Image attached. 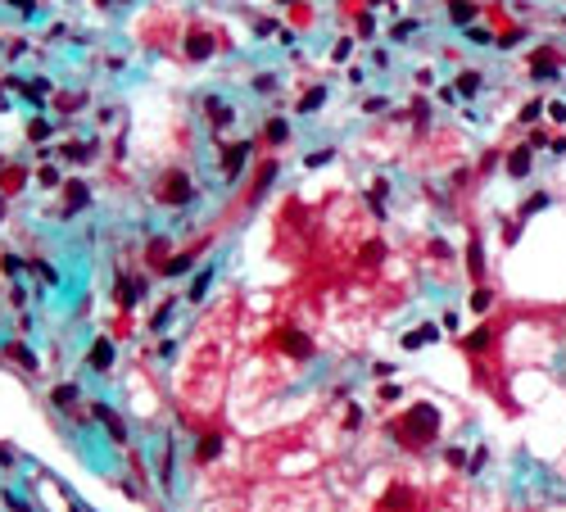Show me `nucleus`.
I'll return each mask as SVG.
<instances>
[{
  "instance_id": "1",
  "label": "nucleus",
  "mask_w": 566,
  "mask_h": 512,
  "mask_svg": "<svg viewBox=\"0 0 566 512\" xmlns=\"http://www.w3.org/2000/svg\"><path fill=\"white\" fill-rule=\"evenodd\" d=\"M390 431L399 436L403 449H426L431 440H439V408L435 403H413Z\"/></svg>"
},
{
  "instance_id": "2",
  "label": "nucleus",
  "mask_w": 566,
  "mask_h": 512,
  "mask_svg": "<svg viewBox=\"0 0 566 512\" xmlns=\"http://www.w3.org/2000/svg\"><path fill=\"white\" fill-rule=\"evenodd\" d=\"M154 200H159V204H168V209H186L191 200H195V186H191V177H186V173H164V182H159Z\"/></svg>"
},
{
  "instance_id": "3",
  "label": "nucleus",
  "mask_w": 566,
  "mask_h": 512,
  "mask_svg": "<svg viewBox=\"0 0 566 512\" xmlns=\"http://www.w3.org/2000/svg\"><path fill=\"white\" fill-rule=\"evenodd\" d=\"M557 77H562V55H557L553 45H534L530 50V82L548 87V82H557Z\"/></svg>"
},
{
  "instance_id": "4",
  "label": "nucleus",
  "mask_w": 566,
  "mask_h": 512,
  "mask_svg": "<svg viewBox=\"0 0 566 512\" xmlns=\"http://www.w3.org/2000/svg\"><path fill=\"white\" fill-rule=\"evenodd\" d=\"M503 168H508L512 182H525V177L534 173V154H530V145H512L508 159H503Z\"/></svg>"
},
{
  "instance_id": "5",
  "label": "nucleus",
  "mask_w": 566,
  "mask_h": 512,
  "mask_svg": "<svg viewBox=\"0 0 566 512\" xmlns=\"http://www.w3.org/2000/svg\"><path fill=\"white\" fill-rule=\"evenodd\" d=\"M250 150H254L250 141H236V145H227V150H222V177H227V182H236L240 168L250 164Z\"/></svg>"
},
{
  "instance_id": "6",
  "label": "nucleus",
  "mask_w": 566,
  "mask_h": 512,
  "mask_svg": "<svg viewBox=\"0 0 566 512\" xmlns=\"http://www.w3.org/2000/svg\"><path fill=\"white\" fill-rule=\"evenodd\" d=\"M91 408H96V417L105 422V431L113 436V445H127V422H122L118 413H113L109 403H100V399H91Z\"/></svg>"
},
{
  "instance_id": "7",
  "label": "nucleus",
  "mask_w": 566,
  "mask_h": 512,
  "mask_svg": "<svg viewBox=\"0 0 566 512\" xmlns=\"http://www.w3.org/2000/svg\"><path fill=\"white\" fill-rule=\"evenodd\" d=\"M87 367H91V372H109V367H113V340H109V336L91 340V349H87Z\"/></svg>"
},
{
  "instance_id": "8",
  "label": "nucleus",
  "mask_w": 566,
  "mask_h": 512,
  "mask_svg": "<svg viewBox=\"0 0 566 512\" xmlns=\"http://www.w3.org/2000/svg\"><path fill=\"white\" fill-rule=\"evenodd\" d=\"M467 273H471L476 286H485V245H480L476 231H471V240H467Z\"/></svg>"
},
{
  "instance_id": "9",
  "label": "nucleus",
  "mask_w": 566,
  "mask_h": 512,
  "mask_svg": "<svg viewBox=\"0 0 566 512\" xmlns=\"http://www.w3.org/2000/svg\"><path fill=\"white\" fill-rule=\"evenodd\" d=\"M439 331H444V327H435V322H422V327H413L408 336H403V349H426V345H435Z\"/></svg>"
},
{
  "instance_id": "10",
  "label": "nucleus",
  "mask_w": 566,
  "mask_h": 512,
  "mask_svg": "<svg viewBox=\"0 0 566 512\" xmlns=\"http://www.w3.org/2000/svg\"><path fill=\"white\" fill-rule=\"evenodd\" d=\"M476 14L480 5H471V0H448V23L453 28H476Z\"/></svg>"
},
{
  "instance_id": "11",
  "label": "nucleus",
  "mask_w": 566,
  "mask_h": 512,
  "mask_svg": "<svg viewBox=\"0 0 566 512\" xmlns=\"http://www.w3.org/2000/svg\"><path fill=\"white\" fill-rule=\"evenodd\" d=\"M281 345H285V354H294V359H313V340H308L304 331L285 327V331H281Z\"/></svg>"
},
{
  "instance_id": "12",
  "label": "nucleus",
  "mask_w": 566,
  "mask_h": 512,
  "mask_svg": "<svg viewBox=\"0 0 566 512\" xmlns=\"http://www.w3.org/2000/svg\"><path fill=\"white\" fill-rule=\"evenodd\" d=\"M453 87H457V96H462V100H471V96H480V91H485V73H476V68H462Z\"/></svg>"
},
{
  "instance_id": "13",
  "label": "nucleus",
  "mask_w": 566,
  "mask_h": 512,
  "mask_svg": "<svg viewBox=\"0 0 566 512\" xmlns=\"http://www.w3.org/2000/svg\"><path fill=\"white\" fill-rule=\"evenodd\" d=\"M204 109H208V122H213V127H231V122H236V109H231L227 100H218V96H208Z\"/></svg>"
},
{
  "instance_id": "14",
  "label": "nucleus",
  "mask_w": 566,
  "mask_h": 512,
  "mask_svg": "<svg viewBox=\"0 0 566 512\" xmlns=\"http://www.w3.org/2000/svg\"><path fill=\"white\" fill-rule=\"evenodd\" d=\"M490 345H494V327H490V322H485V327H476L471 336H462V349H467V354H485Z\"/></svg>"
},
{
  "instance_id": "15",
  "label": "nucleus",
  "mask_w": 566,
  "mask_h": 512,
  "mask_svg": "<svg viewBox=\"0 0 566 512\" xmlns=\"http://www.w3.org/2000/svg\"><path fill=\"white\" fill-rule=\"evenodd\" d=\"M77 399H82V385H73V381H68V385H55V390H50V403H55L59 413H68Z\"/></svg>"
},
{
  "instance_id": "16",
  "label": "nucleus",
  "mask_w": 566,
  "mask_h": 512,
  "mask_svg": "<svg viewBox=\"0 0 566 512\" xmlns=\"http://www.w3.org/2000/svg\"><path fill=\"white\" fill-rule=\"evenodd\" d=\"M68 186V204H64V218H73L77 209H87V200H91V191L82 182H64Z\"/></svg>"
},
{
  "instance_id": "17",
  "label": "nucleus",
  "mask_w": 566,
  "mask_h": 512,
  "mask_svg": "<svg viewBox=\"0 0 566 512\" xmlns=\"http://www.w3.org/2000/svg\"><path fill=\"white\" fill-rule=\"evenodd\" d=\"M263 141H268V145H285V141H290V122H285V118H268Z\"/></svg>"
},
{
  "instance_id": "18",
  "label": "nucleus",
  "mask_w": 566,
  "mask_h": 512,
  "mask_svg": "<svg viewBox=\"0 0 566 512\" xmlns=\"http://www.w3.org/2000/svg\"><path fill=\"white\" fill-rule=\"evenodd\" d=\"M322 105H327V87H313V91H304V100H299V109L294 114H304L308 118V114H317Z\"/></svg>"
},
{
  "instance_id": "19",
  "label": "nucleus",
  "mask_w": 566,
  "mask_h": 512,
  "mask_svg": "<svg viewBox=\"0 0 566 512\" xmlns=\"http://www.w3.org/2000/svg\"><path fill=\"white\" fill-rule=\"evenodd\" d=\"M91 154H96V141H68V145H64V159H68V164H87Z\"/></svg>"
},
{
  "instance_id": "20",
  "label": "nucleus",
  "mask_w": 566,
  "mask_h": 512,
  "mask_svg": "<svg viewBox=\"0 0 566 512\" xmlns=\"http://www.w3.org/2000/svg\"><path fill=\"white\" fill-rule=\"evenodd\" d=\"M218 454H222V440H218V436H199V445H195V462H213Z\"/></svg>"
},
{
  "instance_id": "21",
  "label": "nucleus",
  "mask_w": 566,
  "mask_h": 512,
  "mask_svg": "<svg viewBox=\"0 0 566 512\" xmlns=\"http://www.w3.org/2000/svg\"><path fill=\"white\" fill-rule=\"evenodd\" d=\"M186 55H191V59H208V55H213V41H208L204 32H191V41H186Z\"/></svg>"
},
{
  "instance_id": "22",
  "label": "nucleus",
  "mask_w": 566,
  "mask_h": 512,
  "mask_svg": "<svg viewBox=\"0 0 566 512\" xmlns=\"http://www.w3.org/2000/svg\"><path fill=\"white\" fill-rule=\"evenodd\" d=\"M50 118H41V114H32V118H28V141H50Z\"/></svg>"
},
{
  "instance_id": "23",
  "label": "nucleus",
  "mask_w": 566,
  "mask_h": 512,
  "mask_svg": "<svg viewBox=\"0 0 566 512\" xmlns=\"http://www.w3.org/2000/svg\"><path fill=\"white\" fill-rule=\"evenodd\" d=\"M208 281H213V268H204V273H195V281H191V290H186V299H191V304H199V299H204V290H208Z\"/></svg>"
},
{
  "instance_id": "24",
  "label": "nucleus",
  "mask_w": 566,
  "mask_h": 512,
  "mask_svg": "<svg viewBox=\"0 0 566 512\" xmlns=\"http://www.w3.org/2000/svg\"><path fill=\"white\" fill-rule=\"evenodd\" d=\"M548 204H553V195H548V191H539V195H530V200H525V204H521V213H516V218H534V213H539V209H548Z\"/></svg>"
},
{
  "instance_id": "25",
  "label": "nucleus",
  "mask_w": 566,
  "mask_h": 512,
  "mask_svg": "<svg viewBox=\"0 0 566 512\" xmlns=\"http://www.w3.org/2000/svg\"><path fill=\"white\" fill-rule=\"evenodd\" d=\"M36 186H41V191H59V186H64V182H59V168L55 164H41V168H36Z\"/></svg>"
},
{
  "instance_id": "26",
  "label": "nucleus",
  "mask_w": 566,
  "mask_h": 512,
  "mask_svg": "<svg viewBox=\"0 0 566 512\" xmlns=\"http://www.w3.org/2000/svg\"><path fill=\"white\" fill-rule=\"evenodd\" d=\"M467 304H471V313H490V304H494V290H490V286H476Z\"/></svg>"
},
{
  "instance_id": "27",
  "label": "nucleus",
  "mask_w": 566,
  "mask_h": 512,
  "mask_svg": "<svg viewBox=\"0 0 566 512\" xmlns=\"http://www.w3.org/2000/svg\"><path fill=\"white\" fill-rule=\"evenodd\" d=\"M191 263H195V254H191V250H186V254H173V259L164 263V277H182Z\"/></svg>"
},
{
  "instance_id": "28",
  "label": "nucleus",
  "mask_w": 566,
  "mask_h": 512,
  "mask_svg": "<svg viewBox=\"0 0 566 512\" xmlns=\"http://www.w3.org/2000/svg\"><path fill=\"white\" fill-rule=\"evenodd\" d=\"M544 114H548V105H544V100H525V105H521V114H516V118H521V122H539V118H544Z\"/></svg>"
},
{
  "instance_id": "29",
  "label": "nucleus",
  "mask_w": 566,
  "mask_h": 512,
  "mask_svg": "<svg viewBox=\"0 0 566 512\" xmlns=\"http://www.w3.org/2000/svg\"><path fill=\"white\" fill-rule=\"evenodd\" d=\"M467 41H471V45H499V36H494L490 28H480V23H476V28H467Z\"/></svg>"
},
{
  "instance_id": "30",
  "label": "nucleus",
  "mask_w": 566,
  "mask_h": 512,
  "mask_svg": "<svg viewBox=\"0 0 566 512\" xmlns=\"http://www.w3.org/2000/svg\"><path fill=\"white\" fill-rule=\"evenodd\" d=\"M331 159H336V150H331V145H322V150H313V154H308L304 164H308V168H322V164H331Z\"/></svg>"
},
{
  "instance_id": "31",
  "label": "nucleus",
  "mask_w": 566,
  "mask_h": 512,
  "mask_svg": "<svg viewBox=\"0 0 566 512\" xmlns=\"http://www.w3.org/2000/svg\"><path fill=\"white\" fill-rule=\"evenodd\" d=\"M349 55H353V41H349V36H340V41L331 45V59H336V64H345Z\"/></svg>"
},
{
  "instance_id": "32",
  "label": "nucleus",
  "mask_w": 566,
  "mask_h": 512,
  "mask_svg": "<svg viewBox=\"0 0 566 512\" xmlns=\"http://www.w3.org/2000/svg\"><path fill=\"white\" fill-rule=\"evenodd\" d=\"M10 354H14V359H19V363H23V367H28V372H36V354H32V349H23V345H10Z\"/></svg>"
},
{
  "instance_id": "33",
  "label": "nucleus",
  "mask_w": 566,
  "mask_h": 512,
  "mask_svg": "<svg viewBox=\"0 0 566 512\" xmlns=\"http://www.w3.org/2000/svg\"><path fill=\"white\" fill-rule=\"evenodd\" d=\"M485 458H490V449H485V445H476V454H471V462H467V476H480Z\"/></svg>"
},
{
  "instance_id": "34",
  "label": "nucleus",
  "mask_w": 566,
  "mask_h": 512,
  "mask_svg": "<svg viewBox=\"0 0 566 512\" xmlns=\"http://www.w3.org/2000/svg\"><path fill=\"white\" fill-rule=\"evenodd\" d=\"M408 114H413L417 127H426V122H431V105H426V100H413V109H408Z\"/></svg>"
},
{
  "instance_id": "35",
  "label": "nucleus",
  "mask_w": 566,
  "mask_h": 512,
  "mask_svg": "<svg viewBox=\"0 0 566 512\" xmlns=\"http://www.w3.org/2000/svg\"><path fill=\"white\" fill-rule=\"evenodd\" d=\"M503 159H508V154H503V150H490V154H480V173H494V168H499Z\"/></svg>"
},
{
  "instance_id": "36",
  "label": "nucleus",
  "mask_w": 566,
  "mask_h": 512,
  "mask_svg": "<svg viewBox=\"0 0 566 512\" xmlns=\"http://www.w3.org/2000/svg\"><path fill=\"white\" fill-rule=\"evenodd\" d=\"M413 32H417V19H403V23H394L390 36H394V41H403V36H413Z\"/></svg>"
},
{
  "instance_id": "37",
  "label": "nucleus",
  "mask_w": 566,
  "mask_h": 512,
  "mask_svg": "<svg viewBox=\"0 0 566 512\" xmlns=\"http://www.w3.org/2000/svg\"><path fill=\"white\" fill-rule=\"evenodd\" d=\"M254 91H259V96L276 91V77H272V73H259V77H254Z\"/></svg>"
},
{
  "instance_id": "38",
  "label": "nucleus",
  "mask_w": 566,
  "mask_h": 512,
  "mask_svg": "<svg viewBox=\"0 0 566 512\" xmlns=\"http://www.w3.org/2000/svg\"><path fill=\"white\" fill-rule=\"evenodd\" d=\"M0 273H23V263H19V254H0Z\"/></svg>"
},
{
  "instance_id": "39",
  "label": "nucleus",
  "mask_w": 566,
  "mask_h": 512,
  "mask_svg": "<svg viewBox=\"0 0 566 512\" xmlns=\"http://www.w3.org/2000/svg\"><path fill=\"white\" fill-rule=\"evenodd\" d=\"M345 426H349V431H358V426H362V408H358V403H349V413H345Z\"/></svg>"
},
{
  "instance_id": "40",
  "label": "nucleus",
  "mask_w": 566,
  "mask_h": 512,
  "mask_svg": "<svg viewBox=\"0 0 566 512\" xmlns=\"http://www.w3.org/2000/svg\"><path fill=\"white\" fill-rule=\"evenodd\" d=\"M444 458H448V467H462V462H467V454H462V445H448V449H444Z\"/></svg>"
},
{
  "instance_id": "41",
  "label": "nucleus",
  "mask_w": 566,
  "mask_h": 512,
  "mask_svg": "<svg viewBox=\"0 0 566 512\" xmlns=\"http://www.w3.org/2000/svg\"><path fill=\"white\" fill-rule=\"evenodd\" d=\"M516 236H521V218H508V227H503V240H508V245H516Z\"/></svg>"
},
{
  "instance_id": "42",
  "label": "nucleus",
  "mask_w": 566,
  "mask_h": 512,
  "mask_svg": "<svg viewBox=\"0 0 566 512\" xmlns=\"http://www.w3.org/2000/svg\"><path fill=\"white\" fill-rule=\"evenodd\" d=\"M548 118H553V122H566V100H548Z\"/></svg>"
},
{
  "instance_id": "43",
  "label": "nucleus",
  "mask_w": 566,
  "mask_h": 512,
  "mask_svg": "<svg viewBox=\"0 0 566 512\" xmlns=\"http://www.w3.org/2000/svg\"><path fill=\"white\" fill-rule=\"evenodd\" d=\"M0 499H5V508H10V512H32V508H28V503H23V499H19V494H10V490L0 494Z\"/></svg>"
},
{
  "instance_id": "44",
  "label": "nucleus",
  "mask_w": 566,
  "mask_h": 512,
  "mask_svg": "<svg viewBox=\"0 0 566 512\" xmlns=\"http://www.w3.org/2000/svg\"><path fill=\"white\" fill-rule=\"evenodd\" d=\"M539 145H553V136H548L544 127H534V131H530V150H539Z\"/></svg>"
},
{
  "instance_id": "45",
  "label": "nucleus",
  "mask_w": 566,
  "mask_h": 512,
  "mask_svg": "<svg viewBox=\"0 0 566 512\" xmlns=\"http://www.w3.org/2000/svg\"><path fill=\"white\" fill-rule=\"evenodd\" d=\"M50 96V82H28V100H41Z\"/></svg>"
},
{
  "instance_id": "46",
  "label": "nucleus",
  "mask_w": 566,
  "mask_h": 512,
  "mask_svg": "<svg viewBox=\"0 0 566 512\" xmlns=\"http://www.w3.org/2000/svg\"><path fill=\"white\" fill-rule=\"evenodd\" d=\"M439 327H444V331H453V336H457V331H462V322H457V313H453V308H448V313L439 317Z\"/></svg>"
},
{
  "instance_id": "47",
  "label": "nucleus",
  "mask_w": 566,
  "mask_h": 512,
  "mask_svg": "<svg viewBox=\"0 0 566 512\" xmlns=\"http://www.w3.org/2000/svg\"><path fill=\"white\" fill-rule=\"evenodd\" d=\"M371 376H376V381H390V376H394V363H376V367H371Z\"/></svg>"
},
{
  "instance_id": "48",
  "label": "nucleus",
  "mask_w": 566,
  "mask_h": 512,
  "mask_svg": "<svg viewBox=\"0 0 566 512\" xmlns=\"http://www.w3.org/2000/svg\"><path fill=\"white\" fill-rule=\"evenodd\" d=\"M457 100H462V96H457V87H439V105H457Z\"/></svg>"
},
{
  "instance_id": "49",
  "label": "nucleus",
  "mask_w": 566,
  "mask_h": 512,
  "mask_svg": "<svg viewBox=\"0 0 566 512\" xmlns=\"http://www.w3.org/2000/svg\"><path fill=\"white\" fill-rule=\"evenodd\" d=\"M358 32H362V36L376 32V19H371V14H362V19H358Z\"/></svg>"
},
{
  "instance_id": "50",
  "label": "nucleus",
  "mask_w": 566,
  "mask_h": 512,
  "mask_svg": "<svg viewBox=\"0 0 566 512\" xmlns=\"http://www.w3.org/2000/svg\"><path fill=\"white\" fill-rule=\"evenodd\" d=\"M362 254H367V263H376V259H385V245H367Z\"/></svg>"
},
{
  "instance_id": "51",
  "label": "nucleus",
  "mask_w": 566,
  "mask_h": 512,
  "mask_svg": "<svg viewBox=\"0 0 566 512\" xmlns=\"http://www.w3.org/2000/svg\"><path fill=\"white\" fill-rule=\"evenodd\" d=\"M553 154H557V159L566 154V136H553Z\"/></svg>"
},
{
  "instance_id": "52",
  "label": "nucleus",
  "mask_w": 566,
  "mask_h": 512,
  "mask_svg": "<svg viewBox=\"0 0 566 512\" xmlns=\"http://www.w3.org/2000/svg\"><path fill=\"white\" fill-rule=\"evenodd\" d=\"M14 462V449H0V467H10Z\"/></svg>"
},
{
  "instance_id": "53",
  "label": "nucleus",
  "mask_w": 566,
  "mask_h": 512,
  "mask_svg": "<svg viewBox=\"0 0 566 512\" xmlns=\"http://www.w3.org/2000/svg\"><path fill=\"white\" fill-rule=\"evenodd\" d=\"M0 218H5V191H0Z\"/></svg>"
},
{
  "instance_id": "54",
  "label": "nucleus",
  "mask_w": 566,
  "mask_h": 512,
  "mask_svg": "<svg viewBox=\"0 0 566 512\" xmlns=\"http://www.w3.org/2000/svg\"><path fill=\"white\" fill-rule=\"evenodd\" d=\"M562 28H566V14H562Z\"/></svg>"
}]
</instances>
